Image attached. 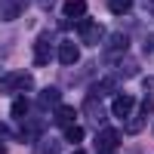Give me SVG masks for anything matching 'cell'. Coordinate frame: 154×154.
I'll list each match as a JSON object with an SVG mask.
<instances>
[{
  "instance_id": "obj_20",
  "label": "cell",
  "mask_w": 154,
  "mask_h": 154,
  "mask_svg": "<svg viewBox=\"0 0 154 154\" xmlns=\"http://www.w3.org/2000/svg\"><path fill=\"white\" fill-rule=\"evenodd\" d=\"M74 154H86V151H74Z\"/></svg>"
},
{
  "instance_id": "obj_1",
  "label": "cell",
  "mask_w": 154,
  "mask_h": 154,
  "mask_svg": "<svg viewBox=\"0 0 154 154\" xmlns=\"http://www.w3.org/2000/svg\"><path fill=\"white\" fill-rule=\"evenodd\" d=\"M28 89H34V77L28 71H16L3 77V93H28Z\"/></svg>"
},
{
  "instance_id": "obj_8",
  "label": "cell",
  "mask_w": 154,
  "mask_h": 154,
  "mask_svg": "<svg viewBox=\"0 0 154 154\" xmlns=\"http://www.w3.org/2000/svg\"><path fill=\"white\" fill-rule=\"evenodd\" d=\"M62 16L65 19H83L86 16V0H65L62 3Z\"/></svg>"
},
{
  "instance_id": "obj_3",
  "label": "cell",
  "mask_w": 154,
  "mask_h": 154,
  "mask_svg": "<svg viewBox=\"0 0 154 154\" xmlns=\"http://www.w3.org/2000/svg\"><path fill=\"white\" fill-rule=\"evenodd\" d=\"M102 37H105V28H102L99 22H93V19H83V22H80V43L93 46V43L102 40Z\"/></svg>"
},
{
  "instance_id": "obj_18",
  "label": "cell",
  "mask_w": 154,
  "mask_h": 154,
  "mask_svg": "<svg viewBox=\"0 0 154 154\" xmlns=\"http://www.w3.org/2000/svg\"><path fill=\"white\" fill-rule=\"evenodd\" d=\"M0 154H6V145H0Z\"/></svg>"
},
{
  "instance_id": "obj_5",
  "label": "cell",
  "mask_w": 154,
  "mask_h": 154,
  "mask_svg": "<svg viewBox=\"0 0 154 154\" xmlns=\"http://www.w3.org/2000/svg\"><path fill=\"white\" fill-rule=\"evenodd\" d=\"M49 59H53L49 37H37V43H34V65H49Z\"/></svg>"
},
{
  "instance_id": "obj_19",
  "label": "cell",
  "mask_w": 154,
  "mask_h": 154,
  "mask_svg": "<svg viewBox=\"0 0 154 154\" xmlns=\"http://www.w3.org/2000/svg\"><path fill=\"white\" fill-rule=\"evenodd\" d=\"M3 133H6V130H3V126H0V136H3Z\"/></svg>"
},
{
  "instance_id": "obj_6",
  "label": "cell",
  "mask_w": 154,
  "mask_h": 154,
  "mask_svg": "<svg viewBox=\"0 0 154 154\" xmlns=\"http://www.w3.org/2000/svg\"><path fill=\"white\" fill-rule=\"evenodd\" d=\"M22 12H25V0H3V3H0V19L3 22L19 19Z\"/></svg>"
},
{
  "instance_id": "obj_15",
  "label": "cell",
  "mask_w": 154,
  "mask_h": 154,
  "mask_svg": "<svg viewBox=\"0 0 154 154\" xmlns=\"http://www.w3.org/2000/svg\"><path fill=\"white\" fill-rule=\"evenodd\" d=\"M9 114H12L16 120H22L25 114H28V99H16V102H12V108H9Z\"/></svg>"
},
{
  "instance_id": "obj_11",
  "label": "cell",
  "mask_w": 154,
  "mask_h": 154,
  "mask_svg": "<svg viewBox=\"0 0 154 154\" xmlns=\"http://www.w3.org/2000/svg\"><path fill=\"white\" fill-rule=\"evenodd\" d=\"M40 133H43V123H40V120H28V123L19 130V139H22V142H37V136H40Z\"/></svg>"
},
{
  "instance_id": "obj_12",
  "label": "cell",
  "mask_w": 154,
  "mask_h": 154,
  "mask_svg": "<svg viewBox=\"0 0 154 154\" xmlns=\"http://www.w3.org/2000/svg\"><path fill=\"white\" fill-rule=\"evenodd\" d=\"M59 99H62L59 86H46L43 93H40V99H37V102H40V108H56V105H62Z\"/></svg>"
},
{
  "instance_id": "obj_14",
  "label": "cell",
  "mask_w": 154,
  "mask_h": 154,
  "mask_svg": "<svg viewBox=\"0 0 154 154\" xmlns=\"http://www.w3.org/2000/svg\"><path fill=\"white\" fill-rule=\"evenodd\" d=\"M108 9L114 12V16H123V12L133 9V0H108Z\"/></svg>"
},
{
  "instance_id": "obj_13",
  "label": "cell",
  "mask_w": 154,
  "mask_h": 154,
  "mask_svg": "<svg viewBox=\"0 0 154 154\" xmlns=\"http://www.w3.org/2000/svg\"><path fill=\"white\" fill-rule=\"evenodd\" d=\"M59 151H62V145L56 142V139H37L34 154H59Z\"/></svg>"
},
{
  "instance_id": "obj_9",
  "label": "cell",
  "mask_w": 154,
  "mask_h": 154,
  "mask_svg": "<svg viewBox=\"0 0 154 154\" xmlns=\"http://www.w3.org/2000/svg\"><path fill=\"white\" fill-rule=\"evenodd\" d=\"M133 96H114V102H111V114L114 117H126V114L133 111Z\"/></svg>"
},
{
  "instance_id": "obj_2",
  "label": "cell",
  "mask_w": 154,
  "mask_h": 154,
  "mask_svg": "<svg viewBox=\"0 0 154 154\" xmlns=\"http://www.w3.org/2000/svg\"><path fill=\"white\" fill-rule=\"evenodd\" d=\"M126 46H130L126 34H111V37H108V46H105V62H108V65H114V62L126 53Z\"/></svg>"
},
{
  "instance_id": "obj_10",
  "label": "cell",
  "mask_w": 154,
  "mask_h": 154,
  "mask_svg": "<svg viewBox=\"0 0 154 154\" xmlns=\"http://www.w3.org/2000/svg\"><path fill=\"white\" fill-rule=\"evenodd\" d=\"M62 130H65V126H71L74 120H77V111L71 108V105H56V117H53Z\"/></svg>"
},
{
  "instance_id": "obj_17",
  "label": "cell",
  "mask_w": 154,
  "mask_h": 154,
  "mask_svg": "<svg viewBox=\"0 0 154 154\" xmlns=\"http://www.w3.org/2000/svg\"><path fill=\"white\" fill-rule=\"evenodd\" d=\"M37 3H40L43 9H49V6H53V3H56V0H37Z\"/></svg>"
},
{
  "instance_id": "obj_7",
  "label": "cell",
  "mask_w": 154,
  "mask_h": 154,
  "mask_svg": "<svg viewBox=\"0 0 154 154\" xmlns=\"http://www.w3.org/2000/svg\"><path fill=\"white\" fill-rule=\"evenodd\" d=\"M56 56H59V62H62V65H74V62L80 59V49H77V43H71V40H62Z\"/></svg>"
},
{
  "instance_id": "obj_4",
  "label": "cell",
  "mask_w": 154,
  "mask_h": 154,
  "mask_svg": "<svg viewBox=\"0 0 154 154\" xmlns=\"http://www.w3.org/2000/svg\"><path fill=\"white\" fill-rule=\"evenodd\" d=\"M120 145V130H114V126H105L99 136H96V148L102 154H108V151H117Z\"/></svg>"
},
{
  "instance_id": "obj_21",
  "label": "cell",
  "mask_w": 154,
  "mask_h": 154,
  "mask_svg": "<svg viewBox=\"0 0 154 154\" xmlns=\"http://www.w3.org/2000/svg\"><path fill=\"white\" fill-rule=\"evenodd\" d=\"M108 154H117V151H108Z\"/></svg>"
},
{
  "instance_id": "obj_16",
  "label": "cell",
  "mask_w": 154,
  "mask_h": 154,
  "mask_svg": "<svg viewBox=\"0 0 154 154\" xmlns=\"http://www.w3.org/2000/svg\"><path fill=\"white\" fill-rule=\"evenodd\" d=\"M65 139L68 142H83V126H77V123L65 126Z\"/></svg>"
}]
</instances>
